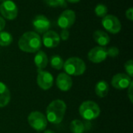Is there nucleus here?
Listing matches in <instances>:
<instances>
[{
	"mask_svg": "<svg viewBox=\"0 0 133 133\" xmlns=\"http://www.w3.org/2000/svg\"><path fill=\"white\" fill-rule=\"evenodd\" d=\"M79 112L80 116L88 121L94 120L97 118L101 114V109L97 103L92 100H87L79 106Z\"/></svg>",
	"mask_w": 133,
	"mask_h": 133,
	"instance_id": "obj_4",
	"label": "nucleus"
},
{
	"mask_svg": "<svg viewBox=\"0 0 133 133\" xmlns=\"http://www.w3.org/2000/svg\"><path fill=\"white\" fill-rule=\"evenodd\" d=\"M41 38L40 35L34 31L25 32L18 41V46L20 50L25 53H36L41 47Z\"/></svg>",
	"mask_w": 133,
	"mask_h": 133,
	"instance_id": "obj_1",
	"label": "nucleus"
},
{
	"mask_svg": "<svg viewBox=\"0 0 133 133\" xmlns=\"http://www.w3.org/2000/svg\"><path fill=\"white\" fill-rule=\"evenodd\" d=\"M0 13L3 18L12 20L16 18L18 14V8L13 1L5 0L0 5Z\"/></svg>",
	"mask_w": 133,
	"mask_h": 133,
	"instance_id": "obj_7",
	"label": "nucleus"
},
{
	"mask_svg": "<svg viewBox=\"0 0 133 133\" xmlns=\"http://www.w3.org/2000/svg\"><path fill=\"white\" fill-rule=\"evenodd\" d=\"M76 21V13L72 9L64 10L58 19V25L62 29H67L71 27Z\"/></svg>",
	"mask_w": 133,
	"mask_h": 133,
	"instance_id": "obj_8",
	"label": "nucleus"
},
{
	"mask_svg": "<svg viewBox=\"0 0 133 133\" xmlns=\"http://www.w3.org/2000/svg\"><path fill=\"white\" fill-rule=\"evenodd\" d=\"M57 87L63 92H67L72 86V79L66 73H60L56 78Z\"/></svg>",
	"mask_w": 133,
	"mask_h": 133,
	"instance_id": "obj_14",
	"label": "nucleus"
},
{
	"mask_svg": "<svg viewBox=\"0 0 133 133\" xmlns=\"http://www.w3.org/2000/svg\"><path fill=\"white\" fill-rule=\"evenodd\" d=\"M56 4H57V6L58 7H66L67 6V3H66V1L65 0H55Z\"/></svg>",
	"mask_w": 133,
	"mask_h": 133,
	"instance_id": "obj_28",
	"label": "nucleus"
},
{
	"mask_svg": "<svg viewBox=\"0 0 133 133\" xmlns=\"http://www.w3.org/2000/svg\"><path fill=\"white\" fill-rule=\"evenodd\" d=\"M50 63H51V67L55 70H61L63 68V65H64V60L63 59L58 56V55H55L52 56L50 60Z\"/></svg>",
	"mask_w": 133,
	"mask_h": 133,
	"instance_id": "obj_20",
	"label": "nucleus"
},
{
	"mask_svg": "<svg viewBox=\"0 0 133 133\" xmlns=\"http://www.w3.org/2000/svg\"><path fill=\"white\" fill-rule=\"evenodd\" d=\"M5 26V21L4 18L0 16V32L2 31V30L4 29Z\"/></svg>",
	"mask_w": 133,
	"mask_h": 133,
	"instance_id": "obj_29",
	"label": "nucleus"
},
{
	"mask_svg": "<svg viewBox=\"0 0 133 133\" xmlns=\"http://www.w3.org/2000/svg\"><path fill=\"white\" fill-rule=\"evenodd\" d=\"M60 39L63 40V41H66L69 39V31L67 29H62L61 33H60Z\"/></svg>",
	"mask_w": 133,
	"mask_h": 133,
	"instance_id": "obj_25",
	"label": "nucleus"
},
{
	"mask_svg": "<svg viewBox=\"0 0 133 133\" xmlns=\"http://www.w3.org/2000/svg\"><path fill=\"white\" fill-rule=\"evenodd\" d=\"M125 16L127 17V19H129V20H133V9L132 7L129 8L126 12H125Z\"/></svg>",
	"mask_w": 133,
	"mask_h": 133,
	"instance_id": "obj_26",
	"label": "nucleus"
},
{
	"mask_svg": "<svg viewBox=\"0 0 133 133\" xmlns=\"http://www.w3.org/2000/svg\"><path fill=\"white\" fill-rule=\"evenodd\" d=\"M132 82V78H130L128 74L123 73H119L114 75L111 79L112 86L118 90L128 89Z\"/></svg>",
	"mask_w": 133,
	"mask_h": 133,
	"instance_id": "obj_11",
	"label": "nucleus"
},
{
	"mask_svg": "<svg viewBox=\"0 0 133 133\" xmlns=\"http://www.w3.org/2000/svg\"><path fill=\"white\" fill-rule=\"evenodd\" d=\"M42 42L47 48H55L60 43V37L57 32L54 31H48L44 34Z\"/></svg>",
	"mask_w": 133,
	"mask_h": 133,
	"instance_id": "obj_13",
	"label": "nucleus"
},
{
	"mask_svg": "<svg viewBox=\"0 0 133 133\" xmlns=\"http://www.w3.org/2000/svg\"><path fill=\"white\" fill-rule=\"evenodd\" d=\"M34 63L38 70L45 68L48 63V59L46 53L43 51H37L34 57Z\"/></svg>",
	"mask_w": 133,
	"mask_h": 133,
	"instance_id": "obj_17",
	"label": "nucleus"
},
{
	"mask_svg": "<svg viewBox=\"0 0 133 133\" xmlns=\"http://www.w3.org/2000/svg\"><path fill=\"white\" fill-rule=\"evenodd\" d=\"M66 2H71V3H77L79 2L80 0H65Z\"/></svg>",
	"mask_w": 133,
	"mask_h": 133,
	"instance_id": "obj_30",
	"label": "nucleus"
},
{
	"mask_svg": "<svg viewBox=\"0 0 133 133\" xmlns=\"http://www.w3.org/2000/svg\"><path fill=\"white\" fill-rule=\"evenodd\" d=\"M93 37H94V41L98 45H100V46H102V47L106 46L110 42L109 35L106 32H104V31H101V30L95 31L94 32Z\"/></svg>",
	"mask_w": 133,
	"mask_h": 133,
	"instance_id": "obj_16",
	"label": "nucleus"
},
{
	"mask_svg": "<svg viewBox=\"0 0 133 133\" xmlns=\"http://www.w3.org/2000/svg\"><path fill=\"white\" fill-rule=\"evenodd\" d=\"M108 56L107 49L102 46H96L91 49L87 55L88 60L94 63H99L106 60Z\"/></svg>",
	"mask_w": 133,
	"mask_h": 133,
	"instance_id": "obj_12",
	"label": "nucleus"
},
{
	"mask_svg": "<svg viewBox=\"0 0 133 133\" xmlns=\"http://www.w3.org/2000/svg\"><path fill=\"white\" fill-rule=\"evenodd\" d=\"M44 133H56V132H55L54 131H51V130H46V131H44Z\"/></svg>",
	"mask_w": 133,
	"mask_h": 133,
	"instance_id": "obj_31",
	"label": "nucleus"
},
{
	"mask_svg": "<svg viewBox=\"0 0 133 133\" xmlns=\"http://www.w3.org/2000/svg\"><path fill=\"white\" fill-rule=\"evenodd\" d=\"M65 103L62 100H55L51 102L47 107L46 118L52 124H60L65 117Z\"/></svg>",
	"mask_w": 133,
	"mask_h": 133,
	"instance_id": "obj_2",
	"label": "nucleus"
},
{
	"mask_svg": "<svg viewBox=\"0 0 133 133\" xmlns=\"http://www.w3.org/2000/svg\"><path fill=\"white\" fill-rule=\"evenodd\" d=\"M4 1H5V0H0V2H4Z\"/></svg>",
	"mask_w": 133,
	"mask_h": 133,
	"instance_id": "obj_32",
	"label": "nucleus"
},
{
	"mask_svg": "<svg viewBox=\"0 0 133 133\" xmlns=\"http://www.w3.org/2000/svg\"><path fill=\"white\" fill-rule=\"evenodd\" d=\"M32 25L37 33L44 34L45 32L49 31L51 27V22L45 16L37 15L34 18L32 21Z\"/></svg>",
	"mask_w": 133,
	"mask_h": 133,
	"instance_id": "obj_10",
	"label": "nucleus"
},
{
	"mask_svg": "<svg viewBox=\"0 0 133 133\" xmlns=\"http://www.w3.org/2000/svg\"><path fill=\"white\" fill-rule=\"evenodd\" d=\"M108 7L102 3L97 4L94 8V13L98 17H104L108 14Z\"/></svg>",
	"mask_w": 133,
	"mask_h": 133,
	"instance_id": "obj_22",
	"label": "nucleus"
},
{
	"mask_svg": "<svg viewBox=\"0 0 133 133\" xmlns=\"http://www.w3.org/2000/svg\"><path fill=\"white\" fill-rule=\"evenodd\" d=\"M11 94L9 88L0 82V108L7 106L10 101Z\"/></svg>",
	"mask_w": 133,
	"mask_h": 133,
	"instance_id": "obj_15",
	"label": "nucleus"
},
{
	"mask_svg": "<svg viewBox=\"0 0 133 133\" xmlns=\"http://www.w3.org/2000/svg\"><path fill=\"white\" fill-rule=\"evenodd\" d=\"M53 82L54 78L51 73L43 70H37V83L41 89L43 90H48L52 87Z\"/></svg>",
	"mask_w": 133,
	"mask_h": 133,
	"instance_id": "obj_9",
	"label": "nucleus"
},
{
	"mask_svg": "<svg viewBox=\"0 0 133 133\" xmlns=\"http://www.w3.org/2000/svg\"><path fill=\"white\" fill-rule=\"evenodd\" d=\"M107 53H108V56H109L110 57L115 58V57L118 56L119 49L117 47L112 46V47H110V48L107 49Z\"/></svg>",
	"mask_w": 133,
	"mask_h": 133,
	"instance_id": "obj_24",
	"label": "nucleus"
},
{
	"mask_svg": "<svg viewBox=\"0 0 133 133\" xmlns=\"http://www.w3.org/2000/svg\"><path fill=\"white\" fill-rule=\"evenodd\" d=\"M101 24L104 28L111 34H118L122 30V24L118 18L111 14H107L102 18Z\"/></svg>",
	"mask_w": 133,
	"mask_h": 133,
	"instance_id": "obj_6",
	"label": "nucleus"
},
{
	"mask_svg": "<svg viewBox=\"0 0 133 133\" xmlns=\"http://www.w3.org/2000/svg\"><path fill=\"white\" fill-rule=\"evenodd\" d=\"M27 121L30 127L37 132L44 131L48 125L46 116L40 111L31 112L28 115Z\"/></svg>",
	"mask_w": 133,
	"mask_h": 133,
	"instance_id": "obj_5",
	"label": "nucleus"
},
{
	"mask_svg": "<svg viewBox=\"0 0 133 133\" xmlns=\"http://www.w3.org/2000/svg\"><path fill=\"white\" fill-rule=\"evenodd\" d=\"M63 68L67 74L73 76L82 75L86 71V64L84 61L79 57H70L64 62Z\"/></svg>",
	"mask_w": 133,
	"mask_h": 133,
	"instance_id": "obj_3",
	"label": "nucleus"
},
{
	"mask_svg": "<svg viewBox=\"0 0 133 133\" xmlns=\"http://www.w3.org/2000/svg\"><path fill=\"white\" fill-rule=\"evenodd\" d=\"M70 130L72 133H83L85 125L80 120L75 119L70 124Z\"/></svg>",
	"mask_w": 133,
	"mask_h": 133,
	"instance_id": "obj_19",
	"label": "nucleus"
},
{
	"mask_svg": "<svg viewBox=\"0 0 133 133\" xmlns=\"http://www.w3.org/2000/svg\"><path fill=\"white\" fill-rule=\"evenodd\" d=\"M108 92H109V85L106 81L101 80V81H99L96 84L95 92L98 97H100V98L105 97L108 95Z\"/></svg>",
	"mask_w": 133,
	"mask_h": 133,
	"instance_id": "obj_18",
	"label": "nucleus"
},
{
	"mask_svg": "<svg viewBox=\"0 0 133 133\" xmlns=\"http://www.w3.org/2000/svg\"><path fill=\"white\" fill-rule=\"evenodd\" d=\"M12 36L10 33L7 31L0 32V45L1 46H8L12 42Z\"/></svg>",
	"mask_w": 133,
	"mask_h": 133,
	"instance_id": "obj_21",
	"label": "nucleus"
},
{
	"mask_svg": "<svg viewBox=\"0 0 133 133\" xmlns=\"http://www.w3.org/2000/svg\"><path fill=\"white\" fill-rule=\"evenodd\" d=\"M125 70L127 72V74L132 78L133 76V61L132 60H128L125 63Z\"/></svg>",
	"mask_w": 133,
	"mask_h": 133,
	"instance_id": "obj_23",
	"label": "nucleus"
},
{
	"mask_svg": "<svg viewBox=\"0 0 133 133\" xmlns=\"http://www.w3.org/2000/svg\"><path fill=\"white\" fill-rule=\"evenodd\" d=\"M133 88V83L132 82L130 85H129V86L128 87V96H129V100H130V101H131V103H132V89Z\"/></svg>",
	"mask_w": 133,
	"mask_h": 133,
	"instance_id": "obj_27",
	"label": "nucleus"
}]
</instances>
